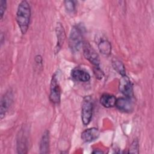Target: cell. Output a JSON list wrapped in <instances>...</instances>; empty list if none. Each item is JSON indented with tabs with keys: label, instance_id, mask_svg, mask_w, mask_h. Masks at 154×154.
<instances>
[{
	"label": "cell",
	"instance_id": "1",
	"mask_svg": "<svg viewBox=\"0 0 154 154\" xmlns=\"http://www.w3.org/2000/svg\"><path fill=\"white\" fill-rule=\"evenodd\" d=\"M31 18V7L26 1H21L17 7L16 21L22 34L26 33Z\"/></svg>",
	"mask_w": 154,
	"mask_h": 154
},
{
	"label": "cell",
	"instance_id": "2",
	"mask_svg": "<svg viewBox=\"0 0 154 154\" xmlns=\"http://www.w3.org/2000/svg\"><path fill=\"white\" fill-rule=\"evenodd\" d=\"M83 29L79 25L72 27L69 38V46L72 52L75 53L78 52L82 47L83 42Z\"/></svg>",
	"mask_w": 154,
	"mask_h": 154
},
{
	"label": "cell",
	"instance_id": "3",
	"mask_svg": "<svg viewBox=\"0 0 154 154\" xmlns=\"http://www.w3.org/2000/svg\"><path fill=\"white\" fill-rule=\"evenodd\" d=\"M93 105V100L91 96H87L84 97L82 103L81 119L84 125H88L91 120Z\"/></svg>",
	"mask_w": 154,
	"mask_h": 154
},
{
	"label": "cell",
	"instance_id": "4",
	"mask_svg": "<svg viewBox=\"0 0 154 154\" xmlns=\"http://www.w3.org/2000/svg\"><path fill=\"white\" fill-rule=\"evenodd\" d=\"M61 98V89L59 83L58 74L55 73L51 78L50 84V100L54 103H59Z\"/></svg>",
	"mask_w": 154,
	"mask_h": 154
},
{
	"label": "cell",
	"instance_id": "5",
	"mask_svg": "<svg viewBox=\"0 0 154 154\" xmlns=\"http://www.w3.org/2000/svg\"><path fill=\"white\" fill-rule=\"evenodd\" d=\"M83 54L85 58L95 67L99 66L100 63V58L97 53L88 42H84L82 45Z\"/></svg>",
	"mask_w": 154,
	"mask_h": 154
},
{
	"label": "cell",
	"instance_id": "6",
	"mask_svg": "<svg viewBox=\"0 0 154 154\" xmlns=\"http://www.w3.org/2000/svg\"><path fill=\"white\" fill-rule=\"evenodd\" d=\"M119 88L120 91L126 97L131 99L134 96L133 87L129 78L126 76H122V78L119 81Z\"/></svg>",
	"mask_w": 154,
	"mask_h": 154
},
{
	"label": "cell",
	"instance_id": "7",
	"mask_svg": "<svg viewBox=\"0 0 154 154\" xmlns=\"http://www.w3.org/2000/svg\"><path fill=\"white\" fill-rule=\"evenodd\" d=\"M13 101V94L11 90L7 91L2 97L0 104V119L2 120L5 116Z\"/></svg>",
	"mask_w": 154,
	"mask_h": 154
},
{
	"label": "cell",
	"instance_id": "8",
	"mask_svg": "<svg viewBox=\"0 0 154 154\" xmlns=\"http://www.w3.org/2000/svg\"><path fill=\"white\" fill-rule=\"evenodd\" d=\"M55 32H56L57 41V45L55 48V52L57 54L61 49L66 38L65 31L61 23L58 22L57 23L56 28H55Z\"/></svg>",
	"mask_w": 154,
	"mask_h": 154
},
{
	"label": "cell",
	"instance_id": "9",
	"mask_svg": "<svg viewBox=\"0 0 154 154\" xmlns=\"http://www.w3.org/2000/svg\"><path fill=\"white\" fill-rule=\"evenodd\" d=\"M115 106L121 111L130 112L133 110V104L131 99L128 97H119L117 99Z\"/></svg>",
	"mask_w": 154,
	"mask_h": 154
},
{
	"label": "cell",
	"instance_id": "10",
	"mask_svg": "<svg viewBox=\"0 0 154 154\" xmlns=\"http://www.w3.org/2000/svg\"><path fill=\"white\" fill-rule=\"evenodd\" d=\"M100 135V131L96 128H91L84 131L81 134V139L85 142H91L96 140Z\"/></svg>",
	"mask_w": 154,
	"mask_h": 154
},
{
	"label": "cell",
	"instance_id": "11",
	"mask_svg": "<svg viewBox=\"0 0 154 154\" xmlns=\"http://www.w3.org/2000/svg\"><path fill=\"white\" fill-rule=\"evenodd\" d=\"M28 150V140L25 132L21 131L17 139V150L19 153H25Z\"/></svg>",
	"mask_w": 154,
	"mask_h": 154
},
{
	"label": "cell",
	"instance_id": "12",
	"mask_svg": "<svg viewBox=\"0 0 154 154\" xmlns=\"http://www.w3.org/2000/svg\"><path fill=\"white\" fill-rule=\"evenodd\" d=\"M97 46L100 52L104 55H109L111 52L110 42L105 37H100L97 42Z\"/></svg>",
	"mask_w": 154,
	"mask_h": 154
},
{
	"label": "cell",
	"instance_id": "13",
	"mask_svg": "<svg viewBox=\"0 0 154 154\" xmlns=\"http://www.w3.org/2000/svg\"><path fill=\"white\" fill-rule=\"evenodd\" d=\"M71 75L73 79L81 82H87L90 79L89 73L79 68H75L72 70Z\"/></svg>",
	"mask_w": 154,
	"mask_h": 154
},
{
	"label": "cell",
	"instance_id": "14",
	"mask_svg": "<svg viewBox=\"0 0 154 154\" xmlns=\"http://www.w3.org/2000/svg\"><path fill=\"white\" fill-rule=\"evenodd\" d=\"M116 100L117 99L114 95L105 93L100 97V102L104 107L111 108L115 106Z\"/></svg>",
	"mask_w": 154,
	"mask_h": 154
},
{
	"label": "cell",
	"instance_id": "15",
	"mask_svg": "<svg viewBox=\"0 0 154 154\" xmlns=\"http://www.w3.org/2000/svg\"><path fill=\"white\" fill-rule=\"evenodd\" d=\"M49 150V131H46L43 133L40 142V153H48Z\"/></svg>",
	"mask_w": 154,
	"mask_h": 154
},
{
	"label": "cell",
	"instance_id": "16",
	"mask_svg": "<svg viewBox=\"0 0 154 154\" xmlns=\"http://www.w3.org/2000/svg\"><path fill=\"white\" fill-rule=\"evenodd\" d=\"M112 65L114 70L121 76L126 75L125 67L121 61L116 58H113L112 60Z\"/></svg>",
	"mask_w": 154,
	"mask_h": 154
},
{
	"label": "cell",
	"instance_id": "17",
	"mask_svg": "<svg viewBox=\"0 0 154 154\" xmlns=\"http://www.w3.org/2000/svg\"><path fill=\"white\" fill-rule=\"evenodd\" d=\"M64 6L66 10L68 12L72 13L75 10V5L73 1H64Z\"/></svg>",
	"mask_w": 154,
	"mask_h": 154
},
{
	"label": "cell",
	"instance_id": "18",
	"mask_svg": "<svg viewBox=\"0 0 154 154\" xmlns=\"http://www.w3.org/2000/svg\"><path fill=\"white\" fill-rule=\"evenodd\" d=\"M138 149H139V146H138V141L137 140H134V141L132 143L129 152L130 153H138Z\"/></svg>",
	"mask_w": 154,
	"mask_h": 154
},
{
	"label": "cell",
	"instance_id": "19",
	"mask_svg": "<svg viewBox=\"0 0 154 154\" xmlns=\"http://www.w3.org/2000/svg\"><path fill=\"white\" fill-rule=\"evenodd\" d=\"M7 8V1L5 0H0V13L1 19H2L4 14Z\"/></svg>",
	"mask_w": 154,
	"mask_h": 154
},
{
	"label": "cell",
	"instance_id": "20",
	"mask_svg": "<svg viewBox=\"0 0 154 154\" xmlns=\"http://www.w3.org/2000/svg\"><path fill=\"white\" fill-rule=\"evenodd\" d=\"M94 72L96 76H97V78H99V79H101L103 75V73L101 71L100 69L99 68V66H96L94 67Z\"/></svg>",
	"mask_w": 154,
	"mask_h": 154
},
{
	"label": "cell",
	"instance_id": "21",
	"mask_svg": "<svg viewBox=\"0 0 154 154\" xmlns=\"http://www.w3.org/2000/svg\"><path fill=\"white\" fill-rule=\"evenodd\" d=\"M42 57L41 55H37L35 57V63H38V64H42Z\"/></svg>",
	"mask_w": 154,
	"mask_h": 154
},
{
	"label": "cell",
	"instance_id": "22",
	"mask_svg": "<svg viewBox=\"0 0 154 154\" xmlns=\"http://www.w3.org/2000/svg\"><path fill=\"white\" fill-rule=\"evenodd\" d=\"M93 153H103V152L100 150H99V149H94L93 152H92Z\"/></svg>",
	"mask_w": 154,
	"mask_h": 154
}]
</instances>
